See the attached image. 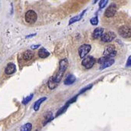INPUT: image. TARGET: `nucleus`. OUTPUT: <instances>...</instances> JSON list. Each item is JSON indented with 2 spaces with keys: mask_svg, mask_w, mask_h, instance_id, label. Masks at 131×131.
<instances>
[{
  "mask_svg": "<svg viewBox=\"0 0 131 131\" xmlns=\"http://www.w3.org/2000/svg\"><path fill=\"white\" fill-rule=\"evenodd\" d=\"M116 55H117V51L114 45H109L105 47V49L103 51V57L112 58V57H114Z\"/></svg>",
  "mask_w": 131,
  "mask_h": 131,
  "instance_id": "obj_3",
  "label": "nucleus"
},
{
  "mask_svg": "<svg viewBox=\"0 0 131 131\" xmlns=\"http://www.w3.org/2000/svg\"><path fill=\"white\" fill-rule=\"evenodd\" d=\"M75 81H76L75 76L73 75V74H69V75L67 77V78L64 80V84L65 85H71L73 83L75 82Z\"/></svg>",
  "mask_w": 131,
  "mask_h": 131,
  "instance_id": "obj_12",
  "label": "nucleus"
},
{
  "mask_svg": "<svg viewBox=\"0 0 131 131\" xmlns=\"http://www.w3.org/2000/svg\"><path fill=\"white\" fill-rule=\"evenodd\" d=\"M130 58H131V57L129 56V58H128L127 63H126V66H127V67H130V65H131V61H130Z\"/></svg>",
  "mask_w": 131,
  "mask_h": 131,
  "instance_id": "obj_26",
  "label": "nucleus"
},
{
  "mask_svg": "<svg viewBox=\"0 0 131 131\" xmlns=\"http://www.w3.org/2000/svg\"><path fill=\"white\" fill-rule=\"evenodd\" d=\"M100 38L101 41L103 42H111L116 38V35L113 32H107L106 33H103Z\"/></svg>",
  "mask_w": 131,
  "mask_h": 131,
  "instance_id": "obj_6",
  "label": "nucleus"
},
{
  "mask_svg": "<svg viewBox=\"0 0 131 131\" xmlns=\"http://www.w3.org/2000/svg\"><path fill=\"white\" fill-rule=\"evenodd\" d=\"M108 3V0H100V2L99 3V7L100 9H103L106 6V5Z\"/></svg>",
  "mask_w": 131,
  "mask_h": 131,
  "instance_id": "obj_23",
  "label": "nucleus"
},
{
  "mask_svg": "<svg viewBox=\"0 0 131 131\" xmlns=\"http://www.w3.org/2000/svg\"><path fill=\"white\" fill-rule=\"evenodd\" d=\"M37 14L35 11L33 10H29L26 13H25V19L27 23H29V24H33L35 23L36 20H37Z\"/></svg>",
  "mask_w": 131,
  "mask_h": 131,
  "instance_id": "obj_4",
  "label": "nucleus"
},
{
  "mask_svg": "<svg viewBox=\"0 0 131 131\" xmlns=\"http://www.w3.org/2000/svg\"><path fill=\"white\" fill-rule=\"evenodd\" d=\"M54 119V117L52 115V114L51 112H49L46 116H45V122H44V126H45L48 123H49L51 120H52Z\"/></svg>",
  "mask_w": 131,
  "mask_h": 131,
  "instance_id": "obj_19",
  "label": "nucleus"
},
{
  "mask_svg": "<svg viewBox=\"0 0 131 131\" xmlns=\"http://www.w3.org/2000/svg\"><path fill=\"white\" fill-rule=\"evenodd\" d=\"M47 98L46 97H42V98H40L38 99L34 104V110L35 111H38L39 110V107H40V105L41 104V103H43L44 101H45Z\"/></svg>",
  "mask_w": 131,
  "mask_h": 131,
  "instance_id": "obj_15",
  "label": "nucleus"
},
{
  "mask_svg": "<svg viewBox=\"0 0 131 131\" xmlns=\"http://www.w3.org/2000/svg\"><path fill=\"white\" fill-rule=\"evenodd\" d=\"M34 54L31 51H25L23 54V58L25 61H30L33 58Z\"/></svg>",
  "mask_w": 131,
  "mask_h": 131,
  "instance_id": "obj_16",
  "label": "nucleus"
},
{
  "mask_svg": "<svg viewBox=\"0 0 131 131\" xmlns=\"http://www.w3.org/2000/svg\"><path fill=\"white\" fill-rule=\"evenodd\" d=\"M120 35L123 38H129L130 37V29L127 26H122L118 30Z\"/></svg>",
  "mask_w": 131,
  "mask_h": 131,
  "instance_id": "obj_9",
  "label": "nucleus"
},
{
  "mask_svg": "<svg viewBox=\"0 0 131 131\" xmlns=\"http://www.w3.org/2000/svg\"><path fill=\"white\" fill-rule=\"evenodd\" d=\"M34 35H35V34H33V35H28L26 38H29V37H32V36H34Z\"/></svg>",
  "mask_w": 131,
  "mask_h": 131,
  "instance_id": "obj_28",
  "label": "nucleus"
},
{
  "mask_svg": "<svg viewBox=\"0 0 131 131\" xmlns=\"http://www.w3.org/2000/svg\"><path fill=\"white\" fill-rule=\"evenodd\" d=\"M68 106H69V104H68V103H66V104H65L63 107H61V109H60V110L57 112V114H56V116L55 117H58L59 115H61V114H62L65 111H66L67 110V109H68Z\"/></svg>",
  "mask_w": 131,
  "mask_h": 131,
  "instance_id": "obj_20",
  "label": "nucleus"
},
{
  "mask_svg": "<svg viewBox=\"0 0 131 131\" xmlns=\"http://www.w3.org/2000/svg\"><path fill=\"white\" fill-rule=\"evenodd\" d=\"M48 87H49L51 90L55 89V87H57V83L54 81V79H53L52 77H50V79L48 80Z\"/></svg>",
  "mask_w": 131,
  "mask_h": 131,
  "instance_id": "obj_17",
  "label": "nucleus"
},
{
  "mask_svg": "<svg viewBox=\"0 0 131 131\" xmlns=\"http://www.w3.org/2000/svg\"><path fill=\"white\" fill-rule=\"evenodd\" d=\"M103 32H104V29L103 28H97L94 29V31L93 32V38H95V39H97L99 38H100L102 36V35L103 34Z\"/></svg>",
  "mask_w": 131,
  "mask_h": 131,
  "instance_id": "obj_11",
  "label": "nucleus"
},
{
  "mask_svg": "<svg viewBox=\"0 0 131 131\" xmlns=\"http://www.w3.org/2000/svg\"><path fill=\"white\" fill-rule=\"evenodd\" d=\"M32 129V124L31 123H27L21 127L20 131H31Z\"/></svg>",
  "mask_w": 131,
  "mask_h": 131,
  "instance_id": "obj_18",
  "label": "nucleus"
},
{
  "mask_svg": "<svg viewBox=\"0 0 131 131\" xmlns=\"http://www.w3.org/2000/svg\"><path fill=\"white\" fill-rule=\"evenodd\" d=\"M95 64V59L92 56H87L81 62L82 66H84L86 69L91 68Z\"/></svg>",
  "mask_w": 131,
  "mask_h": 131,
  "instance_id": "obj_5",
  "label": "nucleus"
},
{
  "mask_svg": "<svg viewBox=\"0 0 131 131\" xmlns=\"http://www.w3.org/2000/svg\"><path fill=\"white\" fill-rule=\"evenodd\" d=\"M38 47H40V45H32V49H35V48H38Z\"/></svg>",
  "mask_w": 131,
  "mask_h": 131,
  "instance_id": "obj_27",
  "label": "nucleus"
},
{
  "mask_svg": "<svg viewBox=\"0 0 131 131\" xmlns=\"http://www.w3.org/2000/svg\"><path fill=\"white\" fill-rule=\"evenodd\" d=\"M92 84H89L88 86H87L86 87H84V88H83V89H81V91L79 92V94H81L82 93H84V92H85L87 90H89V89H91V87H92Z\"/></svg>",
  "mask_w": 131,
  "mask_h": 131,
  "instance_id": "obj_24",
  "label": "nucleus"
},
{
  "mask_svg": "<svg viewBox=\"0 0 131 131\" xmlns=\"http://www.w3.org/2000/svg\"><path fill=\"white\" fill-rule=\"evenodd\" d=\"M116 12H117V6H116V4L112 3L106 9L104 15L107 18H111V17L114 16V15L116 14Z\"/></svg>",
  "mask_w": 131,
  "mask_h": 131,
  "instance_id": "obj_8",
  "label": "nucleus"
},
{
  "mask_svg": "<svg viewBox=\"0 0 131 131\" xmlns=\"http://www.w3.org/2000/svg\"><path fill=\"white\" fill-rule=\"evenodd\" d=\"M38 56L41 58H48V56H49V52L45 49V48H41L39 51H38Z\"/></svg>",
  "mask_w": 131,
  "mask_h": 131,
  "instance_id": "obj_14",
  "label": "nucleus"
},
{
  "mask_svg": "<svg viewBox=\"0 0 131 131\" xmlns=\"http://www.w3.org/2000/svg\"><path fill=\"white\" fill-rule=\"evenodd\" d=\"M77 96H75L74 98H71L67 103L68 104H71V103H74V102H75V100H76V99H77Z\"/></svg>",
  "mask_w": 131,
  "mask_h": 131,
  "instance_id": "obj_25",
  "label": "nucleus"
},
{
  "mask_svg": "<svg viewBox=\"0 0 131 131\" xmlns=\"http://www.w3.org/2000/svg\"><path fill=\"white\" fill-rule=\"evenodd\" d=\"M90 21H91V25H97L98 24V18H97V16L93 17V18L90 20Z\"/></svg>",
  "mask_w": 131,
  "mask_h": 131,
  "instance_id": "obj_22",
  "label": "nucleus"
},
{
  "mask_svg": "<svg viewBox=\"0 0 131 131\" xmlns=\"http://www.w3.org/2000/svg\"><path fill=\"white\" fill-rule=\"evenodd\" d=\"M15 71H16L15 65L13 63H9L5 69V73L6 74H12L15 73Z\"/></svg>",
  "mask_w": 131,
  "mask_h": 131,
  "instance_id": "obj_10",
  "label": "nucleus"
},
{
  "mask_svg": "<svg viewBox=\"0 0 131 131\" xmlns=\"http://www.w3.org/2000/svg\"><path fill=\"white\" fill-rule=\"evenodd\" d=\"M98 63L100 64V69L103 70L104 68H107L108 67L111 66V65L114 63V60L111 58H107V57H103L100 58L98 60Z\"/></svg>",
  "mask_w": 131,
  "mask_h": 131,
  "instance_id": "obj_2",
  "label": "nucleus"
},
{
  "mask_svg": "<svg viewBox=\"0 0 131 131\" xmlns=\"http://www.w3.org/2000/svg\"><path fill=\"white\" fill-rule=\"evenodd\" d=\"M86 11H87V9L84 10V11H83V12H82V13H81L79 15H76V16H74V17L71 18L70 19V21H69V25H71V24H73V23L76 22V21H80V20L82 18V17H83V15H84V14L86 12Z\"/></svg>",
  "mask_w": 131,
  "mask_h": 131,
  "instance_id": "obj_13",
  "label": "nucleus"
},
{
  "mask_svg": "<svg viewBox=\"0 0 131 131\" xmlns=\"http://www.w3.org/2000/svg\"><path fill=\"white\" fill-rule=\"evenodd\" d=\"M91 49V46L90 45H83L80 47L78 53H79V56L81 58H84L87 54L90 52Z\"/></svg>",
  "mask_w": 131,
  "mask_h": 131,
  "instance_id": "obj_7",
  "label": "nucleus"
},
{
  "mask_svg": "<svg viewBox=\"0 0 131 131\" xmlns=\"http://www.w3.org/2000/svg\"><path fill=\"white\" fill-rule=\"evenodd\" d=\"M32 97H33V94H31L29 96H28L26 98H25V99L22 100V103H23V104H27V103L32 99Z\"/></svg>",
  "mask_w": 131,
  "mask_h": 131,
  "instance_id": "obj_21",
  "label": "nucleus"
},
{
  "mask_svg": "<svg viewBox=\"0 0 131 131\" xmlns=\"http://www.w3.org/2000/svg\"><path fill=\"white\" fill-rule=\"evenodd\" d=\"M68 59H63L60 61V67H59V71L57 73L56 76L55 77H53L54 81L58 84L61 81L65 71L68 68Z\"/></svg>",
  "mask_w": 131,
  "mask_h": 131,
  "instance_id": "obj_1",
  "label": "nucleus"
},
{
  "mask_svg": "<svg viewBox=\"0 0 131 131\" xmlns=\"http://www.w3.org/2000/svg\"><path fill=\"white\" fill-rule=\"evenodd\" d=\"M97 1H98V0H94V3L95 4V3H97Z\"/></svg>",
  "mask_w": 131,
  "mask_h": 131,
  "instance_id": "obj_29",
  "label": "nucleus"
}]
</instances>
